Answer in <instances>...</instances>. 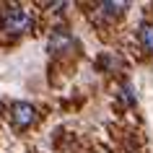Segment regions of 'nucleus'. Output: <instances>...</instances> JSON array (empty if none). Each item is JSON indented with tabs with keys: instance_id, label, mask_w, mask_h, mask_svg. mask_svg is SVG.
<instances>
[{
	"instance_id": "1",
	"label": "nucleus",
	"mask_w": 153,
	"mask_h": 153,
	"mask_svg": "<svg viewBox=\"0 0 153 153\" xmlns=\"http://www.w3.org/2000/svg\"><path fill=\"white\" fill-rule=\"evenodd\" d=\"M0 24L3 29L10 34H24L29 31V26H31V13L21 5H10V8L3 10V16H0Z\"/></svg>"
},
{
	"instance_id": "2",
	"label": "nucleus",
	"mask_w": 153,
	"mask_h": 153,
	"mask_svg": "<svg viewBox=\"0 0 153 153\" xmlns=\"http://www.w3.org/2000/svg\"><path fill=\"white\" fill-rule=\"evenodd\" d=\"M10 114H13V125H16V127H29V125L36 120V109H34L31 104H26V101L13 104Z\"/></svg>"
},
{
	"instance_id": "3",
	"label": "nucleus",
	"mask_w": 153,
	"mask_h": 153,
	"mask_svg": "<svg viewBox=\"0 0 153 153\" xmlns=\"http://www.w3.org/2000/svg\"><path fill=\"white\" fill-rule=\"evenodd\" d=\"M68 44H73L70 34H68V31H55V34H52V39H49V52H60V49H65Z\"/></svg>"
},
{
	"instance_id": "4",
	"label": "nucleus",
	"mask_w": 153,
	"mask_h": 153,
	"mask_svg": "<svg viewBox=\"0 0 153 153\" xmlns=\"http://www.w3.org/2000/svg\"><path fill=\"white\" fill-rule=\"evenodd\" d=\"M140 44H143L148 52H153V24L140 26Z\"/></svg>"
},
{
	"instance_id": "5",
	"label": "nucleus",
	"mask_w": 153,
	"mask_h": 153,
	"mask_svg": "<svg viewBox=\"0 0 153 153\" xmlns=\"http://www.w3.org/2000/svg\"><path fill=\"white\" fill-rule=\"evenodd\" d=\"M125 8H127V3H101V5H99V10H101L104 16H120Z\"/></svg>"
}]
</instances>
